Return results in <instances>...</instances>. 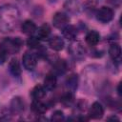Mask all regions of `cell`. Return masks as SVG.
<instances>
[{"label":"cell","mask_w":122,"mask_h":122,"mask_svg":"<svg viewBox=\"0 0 122 122\" xmlns=\"http://www.w3.org/2000/svg\"><path fill=\"white\" fill-rule=\"evenodd\" d=\"M60 103L65 108H69L74 105L75 98H74V92H71L70 91H66L62 95L60 96Z\"/></svg>","instance_id":"21"},{"label":"cell","mask_w":122,"mask_h":122,"mask_svg":"<svg viewBox=\"0 0 122 122\" xmlns=\"http://www.w3.org/2000/svg\"><path fill=\"white\" fill-rule=\"evenodd\" d=\"M24 41L20 37H6L1 41L0 49L3 50L8 55L9 54H15L17 53L22 46Z\"/></svg>","instance_id":"2"},{"label":"cell","mask_w":122,"mask_h":122,"mask_svg":"<svg viewBox=\"0 0 122 122\" xmlns=\"http://www.w3.org/2000/svg\"><path fill=\"white\" fill-rule=\"evenodd\" d=\"M108 52H109L111 60L119 64V62L121 60V47H120V45L115 43V42H112L109 47Z\"/></svg>","instance_id":"13"},{"label":"cell","mask_w":122,"mask_h":122,"mask_svg":"<svg viewBox=\"0 0 122 122\" xmlns=\"http://www.w3.org/2000/svg\"><path fill=\"white\" fill-rule=\"evenodd\" d=\"M48 107L49 105L42 101V99H32L30 105L32 112H34L37 115H43L44 113H46V112L48 111Z\"/></svg>","instance_id":"11"},{"label":"cell","mask_w":122,"mask_h":122,"mask_svg":"<svg viewBox=\"0 0 122 122\" xmlns=\"http://www.w3.org/2000/svg\"><path fill=\"white\" fill-rule=\"evenodd\" d=\"M20 19L19 10L12 5H3L0 7V31H12L18 25Z\"/></svg>","instance_id":"1"},{"label":"cell","mask_w":122,"mask_h":122,"mask_svg":"<svg viewBox=\"0 0 122 122\" xmlns=\"http://www.w3.org/2000/svg\"><path fill=\"white\" fill-rule=\"evenodd\" d=\"M117 94L119 95V97H121V83H119L117 86Z\"/></svg>","instance_id":"28"},{"label":"cell","mask_w":122,"mask_h":122,"mask_svg":"<svg viewBox=\"0 0 122 122\" xmlns=\"http://www.w3.org/2000/svg\"><path fill=\"white\" fill-rule=\"evenodd\" d=\"M104 112H105V109L102 103L95 101L89 108L88 115L90 118H92V119H101L104 115Z\"/></svg>","instance_id":"9"},{"label":"cell","mask_w":122,"mask_h":122,"mask_svg":"<svg viewBox=\"0 0 122 122\" xmlns=\"http://www.w3.org/2000/svg\"><path fill=\"white\" fill-rule=\"evenodd\" d=\"M49 46L51 50L55 51H60L65 47V41L61 36L53 35L49 38Z\"/></svg>","instance_id":"14"},{"label":"cell","mask_w":122,"mask_h":122,"mask_svg":"<svg viewBox=\"0 0 122 122\" xmlns=\"http://www.w3.org/2000/svg\"><path fill=\"white\" fill-rule=\"evenodd\" d=\"M52 25L56 29L62 30L64 27L69 25L70 23V17L69 14L65 11H56L52 16Z\"/></svg>","instance_id":"7"},{"label":"cell","mask_w":122,"mask_h":122,"mask_svg":"<svg viewBox=\"0 0 122 122\" xmlns=\"http://www.w3.org/2000/svg\"><path fill=\"white\" fill-rule=\"evenodd\" d=\"M97 2L95 0H88L83 4V10H85L88 14H93L96 11Z\"/></svg>","instance_id":"23"},{"label":"cell","mask_w":122,"mask_h":122,"mask_svg":"<svg viewBox=\"0 0 122 122\" xmlns=\"http://www.w3.org/2000/svg\"><path fill=\"white\" fill-rule=\"evenodd\" d=\"M10 110L14 114H22L26 110V103L21 96H14L10 100Z\"/></svg>","instance_id":"8"},{"label":"cell","mask_w":122,"mask_h":122,"mask_svg":"<svg viewBox=\"0 0 122 122\" xmlns=\"http://www.w3.org/2000/svg\"><path fill=\"white\" fill-rule=\"evenodd\" d=\"M58 0H49V2L50 3H51V4H53V3H56Z\"/></svg>","instance_id":"29"},{"label":"cell","mask_w":122,"mask_h":122,"mask_svg":"<svg viewBox=\"0 0 122 122\" xmlns=\"http://www.w3.org/2000/svg\"><path fill=\"white\" fill-rule=\"evenodd\" d=\"M95 17L96 19L103 23V24H107V23H110L113 17H114V11L111 8V7H108V6H102L100 7L98 10H96L95 11Z\"/></svg>","instance_id":"4"},{"label":"cell","mask_w":122,"mask_h":122,"mask_svg":"<svg viewBox=\"0 0 122 122\" xmlns=\"http://www.w3.org/2000/svg\"><path fill=\"white\" fill-rule=\"evenodd\" d=\"M69 69L68 63L64 59H59L56 58L52 62V72L57 76V75H63Z\"/></svg>","instance_id":"10"},{"label":"cell","mask_w":122,"mask_h":122,"mask_svg":"<svg viewBox=\"0 0 122 122\" xmlns=\"http://www.w3.org/2000/svg\"><path fill=\"white\" fill-rule=\"evenodd\" d=\"M43 86L45 87L47 92L53 91L57 86V76L52 71L47 73L44 78V81H43Z\"/></svg>","instance_id":"15"},{"label":"cell","mask_w":122,"mask_h":122,"mask_svg":"<svg viewBox=\"0 0 122 122\" xmlns=\"http://www.w3.org/2000/svg\"><path fill=\"white\" fill-rule=\"evenodd\" d=\"M85 41L90 47H95L100 41V34L98 31L92 30H89L85 36Z\"/></svg>","instance_id":"20"},{"label":"cell","mask_w":122,"mask_h":122,"mask_svg":"<svg viewBox=\"0 0 122 122\" xmlns=\"http://www.w3.org/2000/svg\"><path fill=\"white\" fill-rule=\"evenodd\" d=\"M8 70L11 76H13L15 79H20L21 73H22V69H21V65H20L19 61L16 58L10 59V61L9 62V65H8Z\"/></svg>","instance_id":"12"},{"label":"cell","mask_w":122,"mask_h":122,"mask_svg":"<svg viewBox=\"0 0 122 122\" xmlns=\"http://www.w3.org/2000/svg\"><path fill=\"white\" fill-rule=\"evenodd\" d=\"M68 51H69V53L74 59H77V60L84 58L87 53V51H86V48L84 47V45L80 41H76V40L71 41Z\"/></svg>","instance_id":"3"},{"label":"cell","mask_w":122,"mask_h":122,"mask_svg":"<svg viewBox=\"0 0 122 122\" xmlns=\"http://www.w3.org/2000/svg\"><path fill=\"white\" fill-rule=\"evenodd\" d=\"M64 118H65L64 112L62 111H60V110L54 111L51 113V121H61V120H64Z\"/></svg>","instance_id":"25"},{"label":"cell","mask_w":122,"mask_h":122,"mask_svg":"<svg viewBox=\"0 0 122 122\" xmlns=\"http://www.w3.org/2000/svg\"><path fill=\"white\" fill-rule=\"evenodd\" d=\"M36 30H37V26L32 20L27 19L21 23V31L24 34L33 35L36 32Z\"/></svg>","instance_id":"17"},{"label":"cell","mask_w":122,"mask_h":122,"mask_svg":"<svg viewBox=\"0 0 122 122\" xmlns=\"http://www.w3.org/2000/svg\"><path fill=\"white\" fill-rule=\"evenodd\" d=\"M63 8L66 13L76 15L83 10V3L81 0H66L63 4Z\"/></svg>","instance_id":"5"},{"label":"cell","mask_w":122,"mask_h":122,"mask_svg":"<svg viewBox=\"0 0 122 122\" xmlns=\"http://www.w3.org/2000/svg\"><path fill=\"white\" fill-rule=\"evenodd\" d=\"M46 93H47V90L43 85H40V84H37L36 86H34L30 91V96L32 97V99H43Z\"/></svg>","instance_id":"22"},{"label":"cell","mask_w":122,"mask_h":122,"mask_svg":"<svg viewBox=\"0 0 122 122\" xmlns=\"http://www.w3.org/2000/svg\"><path fill=\"white\" fill-rule=\"evenodd\" d=\"M107 120H117V121H119L120 119H119L116 115H112V116H109V117L107 118Z\"/></svg>","instance_id":"27"},{"label":"cell","mask_w":122,"mask_h":122,"mask_svg":"<svg viewBox=\"0 0 122 122\" xmlns=\"http://www.w3.org/2000/svg\"><path fill=\"white\" fill-rule=\"evenodd\" d=\"M7 57H8V54H7L3 50L0 49V65H3V64L6 62Z\"/></svg>","instance_id":"26"},{"label":"cell","mask_w":122,"mask_h":122,"mask_svg":"<svg viewBox=\"0 0 122 122\" xmlns=\"http://www.w3.org/2000/svg\"><path fill=\"white\" fill-rule=\"evenodd\" d=\"M27 46L30 48V49H32V50H37L41 45V40L36 36V35H30V37L28 38L27 40Z\"/></svg>","instance_id":"24"},{"label":"cell","mask_w":122,"mask_h":122,"mask_svg":"<svg viewBox=\"0 0 122 122\" xmlns=\"http://www.w3.org/2000/svg\"><path fill=\"white\" fill-rule=\"evenodd\" d=\"M62 35L64 38L68 39L69 41H73L75 40L77 34H78V29L73 26V25H67L66 27H64L62 30Z\"/></svg>","instance_id":"16"},{"label":"cell","mask_w":122,"mask_h":122,"mask_svg":"<svg viewBox=\"0 0 122 122\" xmlns=\"http://www.w3.org/2000/svg\"><path fill=\"white\" fill-rule=\"evenodd\" d=\"M38 63V56L32 51H26L22 56L23 67L27 71H33Z\"/></svg>","instance_id":"6"},{"label":"cell","mask_w":122,"mask_h":122,"mask_svg":"<svg viewBox=\"0 0 122 122\" xmlns=\"http://www.w3.org/2000/svg\"><path fill=\"white\" fill-rule=\"evenodd\" d=\"M36 36L41 40H49V38L51 37V26L47 23L41 25L37 30H36Z\"/></svg>","instance_id":"19"},{"label":"cell","mask_w":122,"mask_h":122,"mask_svg":"<svg viewBox=\"0 0 122 122\" xmlns=\"http://www.w3.org/2000/svg\"><path fill=\"white\" fill-rule=\"evenodd\" d=\"M78 84H79V77L76 73L70 74L65 81V86L67 88V91H70L71 92H74L77 90Z\"/></svg>","instance_id":"18"}]
</instances>
